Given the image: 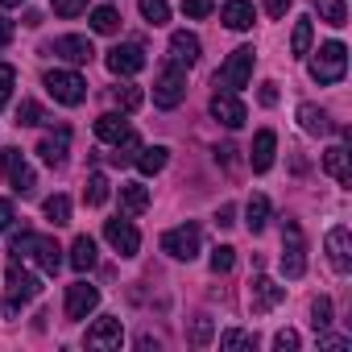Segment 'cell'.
Masks as SVG:
<instances>
[{"label": "cell", "instance_id": "cell-1", "mask_svg": "<svg viewBox=\"0 0 352 352\" xmlns=\"http://www.w3.org/2000/svg\"><path fill=\"white\" fill-rule=\"evenodd\" d=\"M9 253H13V261H38L46 274H58V265H63V249H58V241H54V236H38V232H21V236H13Z\"/></svg>", "mask_w": 352, "mask_h": 352}, {"label": "cell", "instance_id": "cell-2", "mask_svg": "<svg viewBox=\"0 0 352 352\" xmlns=\"http://www.w3.org/2000/svg\"><path fill=\"white\" fill-rule=\"evenodd\" d=\"M42 294V282L30 274V270H21L17 261L9 265V274H5V311H9V319H17L21 315V307L25 302H34Z\"/></svg>", "mask_w": 352, "mask_h": 352}, {"label": "cell", "instance_id": "cell-3", "mask_svg": "<svg viewBox=\"0 0 352 352\" xmlns=\"http://www.w3.org/2000/svg\"><path fill=\"white\" fill-rule=\"evenodd\" d=\"M344 71H348V50L340 42H323L311 58V79L315 83H340Z\"/></svg>", "mask_w": 352, "mask_h": 352}, {"label": "cell", "instance_id": "cell-4", "mask_svg": "<svg viewBox=\"0 0 352 352\" xmlns=\"http://www.w3.org/2000/svg\"><path fill=\"white\" fill-rule=\"evenodd\" d=\"M253 46H241V50H232L228 54V63L216 71V87L220 91H241V87H249V79H253Z\"/></svg>", "mask_w": 352, "mask_h": 352}, {"label": "cell", "instance_id": "cell-5", "mask_svg": "<svg viewBox=\"0 0 352 352\" xmlns=\"http://www.w3.org/2000/svg\"><path fill=\"white\" fill-rule=\"evenodd\" d=\"M187 100V71L183 67H162L157 79H153V104L157 108H179Z\"/></svg>", "mask_w": 352, "mask_h": 352}, {"label": "cell", "instance_id": "cell-6", "mask_svg": "<svg viewBox=\"0 0 352 352\" xmlns=\"http://www.w3.org/2000/svg\"><path fill=\"white\" fill-rule=\"evenodd\" d=\"M282 274L286 278H302L307 274V245L294 220H282Z\"/></svg>", "mask_w": 352, "mask_h": 352}, {"label": "cell", "instance_id": "cell-7", "mask_svg": "<svg viewBox=\"0 0 352 352\" xmlns=\"http://www.w3.org/2000/svg\"><path fill=\"white\" fill-rule=\"evenodd\" d=\"M0 170H5V179H9V187L17 191V195H34V187H38V179H34V170H30V162H25V153L21 149H0Z\"/></svg>", "mask_w": 352, "mask_h": 352}, {"label": "cell", "instance_id": "cell-8", "mask_svg": "<svg viewBox=\"0 0 352 352\" xmlns=\"http://www.w3.org/2000/svg\"><path fill=\"white\" fill-rule=\"evenodd\" d=\"M199 224H179V228H170L162 236V253L170 257H179V261H195L199 257Z\"/></svg>", "mask_w": 352, "mask_h": 352}, {"label": "cell", "instance_id": "cell-9", "mask_svg": "<svg viewBox=\"0 0 352 352\" xmlns=\"http://www.w3.org/2000/svg\"><path fill=\"white\" fill-rule=\"evenodd\" d=\"M46 91H50L58 104H67V108H75V104L87 100V83H83L75 71H50V75H46Z\"/></svg>", "mask_w": 352, "mask_h": 352}, {"label": "cell", "instance_id": "cell-10", "mask_svg": "<svg viewBox=\"0 0 352 352\" xmlns=\"http://www.w3.org/2000/svg\"><path fill=\"white\" fill-rule=\"evenodd\" d=\"M96 307H100V290H96L91 282H75V286H67V319H71V323L87 319Z\"/></svg>", "mask_w": 352, "mask_h": 352}, {"label": "cell", "instance_id": "cell-11", "mask_svg": "<svg viewBox=\"0 0 352 352\" xmlns=\"http://www.w3.org/2000/svg\"><path fill=\"white\" fill-rule=\"evenodd\" d=\"M104 241H108L120 257H137V249H141V232H137L129 220H108V224H104Z\"/></svg>", "mask_w": 352, "mask_h": 352}, {"label": "cell", "instance_id": "cell-12", "mask_svg": "<svg viewBox=\"0 0 352 352\" xmlns=\"http://www.w3.org/2000/svg\"><path fill=\"white\" fill-rule=\"evenodd\" d=\"M282 298H286V290H282V286H278L274 278H265V274H261V278H253V282H249V307H253L257 315L274 311V307H278Z\"/></svg>", "mask_w": 352, "mask_h": 352}, {"label": "cell", "instance_id": "cell-13", "mask_svg": "<svg viewBox=\"0 0 352 352\" xmlns=\"http://www.w3.org/2000/svg\"><path fill=\"white\" fill-rule=\"evenodd\" d=\"M212 116L224 124V129H241L245 120H249V112H245V104L232 96V91H216L212 96Z\"/></svg>", "mask_w": 352, "mask_h": 352}, {"label": "cell", "instance_id": "cell-14", "mask_svg": "<svg viewBox=\"0 0 352 352\" xmlns=\"http://www.w3.org/2000/svg\"><path fill=\"white\" fill-rule=\"evenodd\" d=\"M54 58H67V63H75V67H83V63H91V42L87 38H79V34H67V38H58L54 46H46Z\"/></svg>", "mask_w": 352, "mask_h": 352}, {"label": "cell", "instance_id": "cell-15", "mask_svg": "<svg viewBox=\"0 0 352 352\" xmlns=\"http://www.w3.org/2000/svg\"><path fill=\"white\" fill-rule=\"evenodd\" d=\"M104 63H108L112 75H137V71L145 67V50H141V46H112Z\"/></svg>", "mask_w": 352, "mask_h": 352}, {"label": "cell", "instance_id": "cell-16", "mask_svg": "<svg viewBox=\"0 0 352 352\" xmlns=\"http://www.w3.org/2000/svg\"><path fill=\"white\" fill-rule=\"evenodd\" d=\"M120 340H124V327L112 315H104L87 327V348H120Z\"/></svg>", "mask_w": 352, "mask_h": 352}, {"label": "cell", "instance_id": "cell-17", "mask_svg": "<svg viewBox=\"0 0 352 352\" xmlns=\"http://www.w3.org/2000/svg\"><path fill=\"white\" fill-rule=\"evenodd\" d=\"M170 63L174 67H195L199 63V38L179 30V34H170Z\"/></svg>", "mask_w": 352, "mask_h": 352}, {"label": "cell", "instance_id": "cell-18", "mask_svg": "<svg viewBox=\"0 0 352 352\" xmlns=\"http://www.w3.org/2000/svg\"><path fill=\"white\" fill-rule=\"evenodd\" d=\"M274 149H278V137H274V129H261V133L253 137V149H249V166H253L257 174H265V170L274 166Z\"/></svg>", "mask_w": 352, "mask_h": 352}, {"label": "cell", "instance_id": "cell-19", "mask_svg": "<svg viewBox=\"0 0 352 352\" xmlns=\"http://www.w3.org/2000/svg\"><path fill=\"white\" fill-rule=\"evenodd\" d=\"M67 149H71V129L46 133V137H42V145H38V153H42V162H46V166H63V162H67Z\"/></svg>", "mask_w": 352, "mask_h": 352}, {"label": "cell", "instance_id": "cell-20", "mask_svg": "<svg viewBox=\"0 0 352 352\" xmlns=\"http://www.w3.org/2000/svg\"><path fill=\"white\" fill-rule=\"evenodd\" d=\"M327 257H331V270H336V274H348V270H352L348 228H331V232H327Z\"/></svg>", "mask_w": 352, "mask_h": 352}, {"label": "cell", "instance_id": "cell-21", "mask_svg": "<svg viewBox=\"0 0 352 352\" xmlns=\"http://www.w3.org/2000/svg\"><path fill=\"white\" fill-rule=\"evenodd\" d=\"M323 170L331 174L340 187H352V162H348V149H344V145H331V149L323 153Z\"/></svg>", "mask_w": 352, "mask_h": 352}, {"label": "cell", "instance_id": "cell-22", "mask_svg": "<svg viewBox=\"0 0 352 352\" xmlns=\"http://www.w3.org/2000/svg\"><path fill=\"white\" fill-rule=\"evenodd\" d=\"M124 133H129V120H124V112H104V116L96 120V137H100V141H112V145H116Z\"/></svg>", "mask_w": 352, "mask_h": 352}, {"label": "cell", "instance_id": "cell-23", "mask_svg": "<svg viewBox=\"0 0 352 352\" xmlns=\"http://www.w3.org/2000/svg\"><path fill=\"white\" fill-rule=\"evenodd\" d=\"M120 208H124V216H141L149 208V191L141 183H120Z\"/></svg>", "mask_w": 352, "mask_h": 352}, {"label": "cell", "instance_id": "cell-24", "mask_svg": "<svg viewBox=\"0 0 352 352\" xmlns=\"http://www.w3.org/2000/svg\"><path fill=\"white\" fill-rule=\"evenodd\" d=\"M220 21L228 30H249L253 25V5H249V0H228L224 13H220Z\"/></svg>", "mask_w": 352, "mask_h": 352}, {"label": "cell", "instance_id": "cell-25", "mask_svg": "<svg viewBox=\"0 0 352 352\" xmlns=\"http://www.w3.org/2000/svg\"><path fill=\"white\" fill-rule=\"evenodd\" d=\"M91 265H96V241L91 236H75V245H71V270L87 274Z\"/></svg>", "mask_w": 352, "mask_h": 352}, {"label": "cell", "instance_id": "cell-26", "mask_svg": "<svg viewBox=\"0 0 352 352\" xmlns=\"http://www.w3.org/2000/svg\"><path fill=\"white\" fill-rule=\"evenodd\" d=\"M298 124L307 129V133H315V137H323L331 124H327V112L323 108H315V104H298Z\"/></svg>", "mask_w": 352, "mask_h": 352}, {"label": "cell", "instance_id": "cell-27", "mask_svg": "<svg viewBox=\"0 0 352 352\" xmlns=\"http://www.w3.org/2000/svg\"><path fill=\"white\" fill-rule=\"evenodd\" d=\"M245 224H249V232H265V224H270V199H265V195H253V199H249Z\"/></svg>", "mask_w": 352, "mask_h": 352}, {"label": "cell", "instance_id": "cell-28", "mask_svg": "<svg viewBox=\"0 0 352 352\" xmlns=\"http://www.w3.org/2000/svg\"><path fill=\"white\" fill-rule=\"evenodd\" d=\"M112 100L120 104V112H137L145 104V91L137 83H120V87H112Z\"/></svg>", "mask_w": 352, "mask_h": 352}, {"label": "cell", "instance_id": "cell-29", "mask_svg": "<svg viewBox=\"0 0 352 352\" xmlns=\"http://www.w3.org/2000/svg\"><path fill=\"white\" fill-rule=\"evenodd\" d=\"M42 212H46V220H50L54 228L71 224V199H67V195H50V199L42 204Z\"/></svg>", "mask_w": 352, "mask_h": 352}, {"label": "cell", "instance_id": "cell-30", "mask_svg": "<svg viewBox=\"0 0 352 352\" xmlns=\"http://www.w3.org/2000/svg\"><path fill=\"white\" fill-rule=\"evenodd\" d=\"M137 153H141V137L137 133H124L120 141H116V153H108L116 166H129V162H137Z\"/></svg>", "mask_w": 352, "mask_h": 352}, {"label": "cell", "instance_id": "cell-31", "mask_svg": "<svg viewBox=\"0 0 352 352\" xmlns=\"http://www.w3.org/2000/svg\"><path fill=\"white\" fill-rule=\"evenodd\" d=\"M166 153H170L166 145H153V149L141 145V153H137V170H141V174H157V170L166 166Z\"/></svg>", "mask_w": 352, "mask_h": 352}, {"label": "cell", "instance_id": "cell-32", "mask_svg": "<svg viewBox=\"0 0 352 352\" xmlns=\"http://www.w3.org/2000/svg\"><path fill=\"white\" fill-rule=\"evenodd\" d=\"M91 30H96V34H116V30H120V13H116L112 5H100V9L91 13Z\"/></svg>", "mask_w": 352, "mask_h": 352}, {"label": "cell", "instance_id": "cell-33", "mask_svg": "<svg viewBox=\"0 0 352 352\" xmlns=\"http://www.w3.org/2000/svg\"><path fill=\"white\" fill-rule=\"evenodd\" d=\"M137 9H141V17L149 25H166L170 21V5H166V0H137Z\"/></svg>", "mask_w": 352, "mask_h": 352}, {"label": "cell", "instance_id": "cell-34", "mask_svg": "<svg viewBox=\"0 0 352 352\" xmlns=\"http://www.w3.org/2000/svg\"><path fill=\"white\" fill-rule=\"evenodd\" d=\"M315 9L323 13V21H327V25H336V30H340V25H348V9H344V0H315Z\"/></svg>", "mask_w": 352, "mask_h": 352}, {"label": "cell", "instance_id": "cell-35", "mask_svg": "<svg viewBox=\"0 0 352 352\" xmlns=\"http://www.w3.org/2000/svg\"><path fill=\"white\" fill-rule=\"evenodd\" d=\"M290 50H294V58H302V54L311 50V17H298L294 38H290Z\"/></svg>", "mask_w": 352, "mask_h": 352}, {"label": "cell", "instance_id": "cell-36", "mask_svg": "<svg viewBox=\"0 0 352 352\" xmlns=\"http://www.w3.org/2000/svg\"><path fill=\"white\" fill-rule=\"evenodd\" d=\"M83 199H87L91 208H100V204L108 199V179H104V174H91V179H87V187H83Z\"/></svg>", "mask_w": 352, "mask_h": 352}, {"label": "cell", "instance_id": "cell-37", "mask_svg": "<svg viewBox=\"0 0 352 352\" xmlns=\"http://www.w3.org/2000/svg\"><path fill=\"white\" fill-rule=\"evenodd\" d=\"M17 124H25V129H34V124H46V112H42V104H34V100H21V108H17Z\"/></svg>", "mask_w": 352, "mask_h": 352}, {"label": "cell", "instance_id": "cell-38", "mask_svg": "<svg viewBox=\"0 0 352 352\" xmlns=\"http://www.w3.org/2000/svg\"><path fill=\"white\" fill-rule=\"evenodd\" d=\"M327 323H331V298H315L311 302V327L327 331Z\"/></svg>", "mask_w": 352, "mask_h": 352}, {"label": "cell", "instance_id": "cell-39", "mask_svg": "<svg viewBox=\"0 0 352 352\" xmlns=\"http://www.w3.org/2000/svg\"><path fill=\"white\" fill-rule=\"evenodd\" d=\"M232 265H236V249H232V245L212 249V270H216V274H228Z\"/></svg>", "mask_w": 352, "mask_h": 352}, {"label": "cell", "instance_id": "cell-40", "mask_svg": "<svg viewBox=\"0 0 352 352\" xmlns=\"http://www.w3.org/2000/svg\"><path fill=\"white\" fill-rule=\"evenodd\" d=\"M212 336H216V323H212L208 315H199V319L191 323V344H199V348H204V344H212Z\"/></svg>", "mask_w": 352, "mask_h": 352}, {"label": "cell", "instance_id": "cell-41", "mask_svg": "<svg viewBox=\"0 0 352 352\" xmlns=\"http://www.w3.org/2000/svg\"><path fill=\"white\" fill-rule=\"evenodd\" d=\"M220 348H257V336H249V331H224L220 336Z\"/></svg>", "mask_w": 352, "mask_h": 352}, {"label": "cell", "instance_id": "cell-42", "mask_svg": "<svg viewBox=\"0 0 352 352\" xmlns=\"http://www.w3.org/2000/svg\"><path fill=\"white\" fill-rule=\"evenodd\" d=\"M13 83H17V71L9 63H0V108L13 100Z\"/></svg>", "mask_w": 352, "mask_h": 352}, {"label": "cell", "instance_id": "cell-43", "mask_svg": "<svg viewBox=\"0 0 352 352\" xmlns=\"http://www.w3.org/2000/svg\"><path fill=\"white\" fill-rule=\"evenodd\" d=\"M212 9H216V0H183V13H187L191 21H204Z\"/></svg>", "mask_w": 352, "mask_h": 352}, {"label": "cell", "instance_id": "cell-44", "mask_svg": "<svg viewBox=\"0 0 352 352\" xmlns=\"http://www.w3.org/2000/svg\"><path fill=\"white\" fill-rule=\"evenodd\" d=\"M50 5H54L58 17H79V13L87 9V0H50Z\"/></svg>", "mask_w": 352, "mask_h": 352}, {"label": "cell", "instance_id": "cell-45", "mask_svg": "<svg viewBox=\"0 0 352 352\" xmlns=\"http://www.w3.org/2000/svg\"><path fill=\"white\" fill-rule=\"evenodd\" d=\"M274 348H278V352H294V348H298V331H290V327L278 331V336H274Z\"/></svg>", "mask_w": 352, "mask_h": 352}, {"label": "cell", "instance_id": "cell-46", "mask_svg": "<svg viewBox=\"0 0 352 352\" xmlns=\"http://www.w3.org/2000/svg\"><path fill=\"white\" fill-rule=\"evenodd\" d=\"M257 100H261L265 108H274V104H278V83H261V91H257Z\"/></svg>", "mask_w": 352, "mask_h": 352}, {"label": "cell", "instance_id": "cell-47", "mask_svg": "<svg viewBox=\"0 0 352 352\" xmlns=\"http://www.w3.org/2000/svg\"><path fill=\"white\" fill-rule=\"evenodd\" d=\"M216 224H220V228H232V224H236V208H232V204H224V208L216 212Z\"/></svg>", "mask_w": 352, "mask_h": 352}, {"label": "cell", "instance_id": "cell-48", "mask_svg": "<svg viewBox=\"0 0 352 352\" xmlns=\"http://www.w3.org/2000/svg\"><path fill=\"white\" fill-rule=\"evenodd\" d=\"M265 13L270 17H286L290 13V0H265Z\"/></svg>", "mask_w": 352, "mask_h": 352}, {"label": "cell", "instance_id": "cell-49", "mask_svg": "<svg viewBox=\"0 0 352 352\" xmlns=\"http://www.w3.org/2000/svg\"><path fill=\"white\" fill-rule=\"evenodd\" d=\"M13 34H17V30H13V21H9V17H0V50L13 42Z\"/></svg>", "mask_w": 352, "mask_h": 352}, {"label": "cell", "instance_id": "cell-50", "mask_svg": "<svg viewBox=\"0 0 352 352\" xmlns=\"http://www.w3.org/2000/svg\"><path fill=\"white\" fill-rule=\"evenodd\" d=\"M216 162H224V166H236V145H220V149H216Z\"/></svg>", "mask_w": 352, "mask_h": 352}, {"label": "cell", "instance_id": "cell-51", "mask_svg": "<svg viewBox=\"0 0 352 352\" xmlns=\"http://www.w3.org/2000/svg\"><path fill=\"white\" fill-rule=\"evenodd\" d=\"M9 224H13V204H9V199H0V232H5Z\"/></svg>", "mask_w": 352, "mask_h": 352}, {"label": "cell", "instance_id": "cell-52", "mask_svg": "<svg viewBox=\"0 0 352 352\" xmlns=\"http://www.w3.org/2000/svg\"><path fill=\"white\" fill-rule=\"evenodd\" d=\"M319 348H331V352H340V348H348V340H340V336H319Z\"/></svg>", "mask_w": 352, "mask_h": 352}, {"label": "cell", "instance_id": "cell-53", "mask_svg": "<svg viewBox=\"0 0 352 352\" xmlns=\"http://www.w3.org/2000/svg\"><path fill=\"white\" fill-rule=\"evenodd\" d=\"M0 5H5V9H13V5H21V0H0Z\"/></svg>", "mask_w": 352, "mask_h": 352}]
</instances>
